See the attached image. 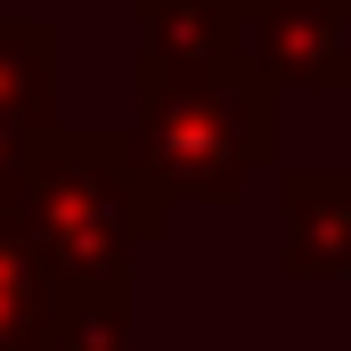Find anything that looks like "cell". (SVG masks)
<instances>
[{
	"label": "cell",
	"mask_w": 351,
	"mask_h": 351,
	"mask_svg": "<svg viewBox=\"0 0 351 351\" xmlns=\"http://www.w3.org/2000/svg\"><path fill=\"white\" fill-rule=\"evenodd\" d=\"M278 114L286 98H269L237 58H147L131 66V164L156 180L164 204H213L229 213L262 172H278Z\"/></svg>",
	"instance_id": "2"
},
{
	"label": "cell",
	"mask_w": 351,
	"mask_h": 351,
	"mask_svg": "<svg viewBox=\"0 0 351 351\" xmlns=\"http://www.w3.org/2000/svg\"><path fill=\"white\" fill-rule=\"evenodd\" d=\"M229 58L269 98H343L351 0H229Z\"/></svg>",
	"instance_id": "3"
},
{
	"label": "cell",
	"mask_w": 351,
	"mask_h": 351,
	"mask_svg": "<svg viewBox=\"0 0 351 351\" xmlns=\"http://www.w3.org/2000/svg\"><path fill=\"white\" fill-rule=\"evenodd\" d=\"M41 351H139V302H131V286L58 294V302H49Z\"/></svg>",
	"instance_id": "6"
},
{
	"label": "cell",
	"mask_w": 351,
	"mask_h": 351,
	"mask_svg": "<svg viewBox=\"0 0 351 351\" xmlns=\"http://www.w3.org/2000/svg\"><path fill=\"white\" fill-rule=\"evenodd\" d=\"M147 58H229V0H131Z\"/></svg>",
	"instance_id": "7"
},
{
	"label": "cell",
	"mask_w": 351,
	"mask_h": 351,
	"mask_svg": "<svg viewBox=\"0 0 351 351\" xmlns=\"http://www.w3.org/2000/svg\"><path fill=\"white\" fill-rule=\"evenodd\" d=\"M343 98H351V90H343Z\"/></svg>",
	"instance_id": "9"
},
{
	"label": "cell",
	"mask_w": 351,
	"mask_h": 351,
	"mask_svg": "<svg viewBox=\"0 0 351 351\" xmlns=\"http://www.w3.org/2000/svg\"><path fill=\"white\" fill-rule=\"evenodd\" d=\"M278 278L351 286V164H278Z\"/></svg>",
	"instance_id": "4"
},
{
	"label": "cell",
	"mask_w": 351,
	"mask_h": 351,
	"mask_svg": "<svg viewBox=\"0 0 351 351\" xmlns=\"http://www.w3.org/2000/svg\"><path fill=\"white\" fill-rule=\"evenodd\" d=\"M49 302H58L49 269L33 262V245L0 221V351H41V335H49Z\"/></svg>",
	"instance_id": "8"
},
{
	"label": "cell",
	"mask_w": 351,
	"mask_h": 351,
	"mask_svg": "<svg viewBox=\"0 0 351 351\" xmlns=\"http://www.w3.org/2000/svg\"><path fill=\"white\" fill-rule=\"evenodd\" d=\"M66 98V33L58 16H0V164L58 131Z\"/></svg>",
	"instance_id": "5"
},
{
	"label": "cell",
	"mask_w": 351,
	"mask_h": 351,
	"mask_svg": "<svg viewBox=\"0 0 351 351\" xmlns=\"http://www.w3.org/2000/svg\"><path fill=\"white\" fill-rule=\"evenodd\" d=\"M0 221L33 245L58 294L139 286V262L172 237V204L131 164V139L66 123L0 164Z\"/></svg>",
	"instance_id": "1"
}]
</instances>
